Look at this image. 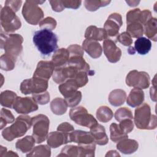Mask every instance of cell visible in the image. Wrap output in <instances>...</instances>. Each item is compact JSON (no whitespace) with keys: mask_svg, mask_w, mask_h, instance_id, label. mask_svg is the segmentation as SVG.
Segmentation results:
<instances>
[{"mask_svg":"<svg viewBox=\"0 0 157 157\" xmlns=\"http://www.w3.org/2000/svg\"><path fill=\"white\" fill-rule=\"evenodd\" d=\"M32 98L39 104L44 105L50 101V94L48 91H44L40 93L33 94Z\"/></svg>","mask_w":157,"mask_h":157,"instance_id":"cell-44","label":"cell"},{"mask_svg":"<svg viewBox=\"0 0 157 157\" xmlns=\"http://www.w3.org/2000/svg\"><path fill=\"white\" fill-rule=\"evenodd\" d=\"M128 52L130 55H134L136 52V50L133 47H129L128 49Z\"/></svg>","mask_w":157,"mask_h":157,"instance_id":"cell-55","label":"cell"},{"mask_svg":"<svg viewBox=\"0 0 157 157\" xmlns=\"http://www.w3.org/2000/svg\"><path fill=\"white\" fill-rule=\"evenodd\" d=\"M151 18H152L151 12L147 9H145L141 11L140 13V18L139 22L142 25H144L147 21H148Z\"/></svg>","mask_w":157,"mask_h":157,"instance_id":"cell-52","label":"cell"},{"mask_svg":"<svg viewBox=\"0 0 157 157\" xmlns=\"http://www.w3.org/2000/svg\"><path fill=\"white\" fill-rule=\"evenodd\" d=\"M67 50L69 52L70 56H83L84 55V50L82 47L77 44L71 45L67 47Z\"/></svg>","mask_w":157,"mask_h":157,"instance_id":"cell-46","label":"cell"},{"mask_svg":"<svg viewBox=\"0 0 157 157\" xmlns=\"http://www.w3.org/2000/svg\"><path fill=\"white\" fill-rule=\"evenodd\" d=\"M120 131L124 134L131 132L134 129V122L131 119H124L120 121L118 124Z\"/></svg>","mask_w":157,"mask_h":157,"instance_id":"cell-42","label":"cell"},{"mask_svg":"<svg viewBox=\"0 0 157 157\" xmlns=\"http://www.w3.org/2000/svg\"><path fill=\"white\" fill-rule=\"evenodd\" d=\"M58 156H80L81 151L78 146L76 145H66L61 151Z\"/></svg>","mask_w":157,"mask_h":157,"instance_id":"cell-36","label":"cell"},{"mask_svg":"<svg viewBox=\"0 0 157 157\" xmlns=\"http://www.w3.org/2000/svg\"><path fill=\"white\" fill-rule=\"evenodd\" d=\"M150 76L144 71L137 70L131 71L126 77V83L128 86L140 89H146L150 85Z\"/></svg>","mask_w":157,"mask_h":157,"instance_id":"cell-10","label":"cell"},{"mask_svg":"<svg viewBox=\"0 0 157 157\" xmlns=\"http://www.w3.org/2000/svg\"><path fill=\"white\" fill-rule=\"evenodd\" d=\"M103 51L108 61L112 63L118 62L121 56V51L115 44V41L107 38L103 42Z\"/></svg>","mask_w":157,"mask_h":157,"instance_id":"cell-13","label":"cell"},{"mask_svg":"<svg viewBox=\"0 0 157 157\" xmlns=\"http://www.w3.org/2000/svg\"><path fill=\"white\" fill-rule=\"evenodd\" d=\"M15 121V118L12 112L5 108H2L1 110V118L0 123L1 126L0 129H2L4 128L7 124L13 123Z\"/></svg>","mask_w":157,"mask_h":157,"instance_id":"cell-37","label":"cell"},{"mask_svg":"<svg viewBox=\"0 0 157 157\" xmlns=\"http://www.w3.org/2000/svg\"><path fill=\"white\" fill-rule=\"evenodd\" d=\"M55 69V67L51 61H40L37 63L33 77L48 80L52 76Z\"/></svg>","mask_w":157,"mask_h":157,"instance_id":"cell-14","label":"cell"},{"mask_svg":"<svg viewBox=\"0 0 157 157\" xmlns=\"http://www.w3.org/2000/svg\"><path fill=\"white\" fill-rule=\"evenodd\" d=\"M144 33L150 39L156 42L157 39V20L156 18H151L144 25Z\"/></svg>","mask_w":157,"mask_h":157,"instance_id":"cell-27","label":"cell"},{"mask_svg":"<svg viewBox=\"0 0 157 157\" xmlns=\"http://www.w3.org/2000/svg\"><path fill=\"white\" fill-rule=\"evenodd\" d=\"M115 118L117 121H120L124 119L133 120V115L131 110L127 107H121L118 109L115 113Z\"/></svg>","mask_w":157,"mask_h":157,"instance_id":"cell-39","label":"cell"},{"mask_svg":"<svg viewBox=\"0 0 157 157\" xmlns=\"http://www.w3.org/2000/svg\"><path fill=\"white\" fill-rule=\"evenodd\" d=\"M38 51L44 56H50L58 48V37L52 31L44 29L36 31L33 38Z\"/></svg>","mask_w":157,"mask_h":157,"instance_id":"cell-1","label":"cell"},{"mask_svg":"<svg viewBox=\"0 0 157 157\" xmlns=\"http://www.w3.org/2000/svg\"><path fill=\"white\" fill-rule=\"evenodd\" d=\"M113 113L112 110L107 106L104 105L99 107L96 111V118L102 123H107L112 120Z\"/></svg>","mask_w":157,"mask_h":157,"instance_id":"cell-32","label":"cell"},{"mask_svg":"<svg viewBox=\"0 0 157 157\" xmlns=\"http://www.w3.org/2000/svg\"><path fill=\"white\" fill-rule=\"evenodd\" d=\"M126 32L134 38H139L144 34V25L139 22H134L127 25Z\"/></svg>","mask_w":157,"mask_h":157,"instance_id":"cell-33","label":"cell"},{"mask_svg":"<svg viewBox=\"0 0 157 157\" xmlns=\"http://www.w3.org/2000/svg\"><path fill=\"white\" fill-rule=\"evenodd\" d=\"M141 10L140 9H134L129 10L126 13V23L129 24L134 22H139ZM140 23V22H139Z\"/></svg>","mask_w":157,"mask_h":157,"instance_id":"cell-43","label":"cell"},{"mask_svg":"<svg viewBox=\"0 0 157 157\" xmlns=\"http://www.w3.org/2000/svg\"><path fill=\"white\" fill-rule=\"evenodd\" d=\"M38 108L37 103L30 97L17 96L13 105V109L18 113L21 114H28L36 111Z\"/></svg>","mask_w":157,"mask_h":157,"instance_id":"cell-11","label":"cell"},{"mask_svg":"<svg viewBox=\"0 0 157 157\" xmlns=\"http://www.w3.org/2000/svg\"><path fill=\"white\" fill-rule=\"evenodd\" d=\"M48 86V80L33 77L24 80L20 84V91L24 94H36L46 91Z\"/></svg>","mask_w":157,"mask_h":157,"instance_id":"cell-9","label":"cell"},{"mask_svg":"<svg viewBox=\"0 0 157 157\" xmlns=\"http://www.w3.org/2000/svg\"><path fill=\"white\" fill-rule=\"evenodd\" d=\"M90 129V132L96 144L99 145H104L109 142V138L103 126L96 123Z\"/></svg>","mask_w":157,"mask_h":157,"instance_id":"cell-18","label":"cell"},{"mask_svg":"<svg viewBox=\"0 0 157 157\" xmlns=\"http://www.w3.org/2000/svg\"><path fill=\"white\" fill-rule=\"evenodd\" d=\"M1 26L4 33L10 34L20 29L21 23L15 12L9 6H5L1 9Z\"/></svg>","mask_w":157,"mask_h":157,"instance_id":"cell-5","label":"cell"},{"mask_svg":"<svg viewBox=\"0 0 157 157\" xmlns=\"http://www.w3.org/2000/svg\"><path fill=\"white\" fill-rule=\"evenodd\" d=\"M69 117L76 124L89 128L98 123L96 118L88 113L87 110L83 106L72 108L69 111Z\"/></svg>","mask_w":157,"mask_h":157,"instance_id":"cell-8","label":"cell"},{"mask_svg":"<svg viewBox=\"0 0 157 157\" xmlns=\"http://www.w3.org/2000/svg\"><path fill=\"white\" fill-rule=\"evenodd\" d=\"M67 107L65 100L61 98H55L50 103L52 112L57 115H61L65 113L67 111Z\"/></svg>","mask_w":157,"mask_h":157,"instance_id":"cell-29","label":"cell"},{"mask_svg":"<svg viewBox=\"0 0 157 157\" xmlns=\"http://www.w3.org/2000/svg\"><path fill=\"white\" fill-rule=\"evenodd\" d=\"M22 1H5V6H9L15 12H17L20 8L21 5Z\"/></svg>","mask_w":157,"mask_h":157,"instance_id":"cell-50","label":"cell"},{"mask_svg":"<svg viewBox=\"0 0 157 157\" xmlns=\"http://www.w3.org/2000/svg\"><path fill=\"white\" fill-rule=\"evenodd\" d=\"M144 92L142 89L134 88L129 93L126 102L128 105L132 107H138L141 105L144 101Z\"/></svg>","mask_w":157,"mask_h":157,"instance_id":"cell-21","label":"cell"},{"mask_svg":"<svg viewBox=\"0 0 157 157\" xmlns=\"http://www.w3.org/2000/svg\"><path fill=\"white\" fill-rule=\"evenodd\" d=\"M47 142L50 147L55 148L70 142L69 136L59 131L51 132L47 136Z\"/></svg>","mask_w":157,"mask_h":157,"instance_id":"cell-16","label":"cell"},{"mask_svg":"<svg viewBox=\"0 0 157 157\" xmlns=\"http://www.w3.org/2000/svg\"><path fill=\"white\" fill-rule=\"evenodd\" d=\"M36 140L33 136H26L17 141L15 147L18 150H20L23 153H28L33 149Z\"/></svg>","mask_w":157,"mask_h":157,"instance_id":"cell-25","label":"cell"},{"mask_svg":"<svg viewBox=\"0 0 157 157\" xmlns=\"http://www.w3.org/2000/svg\"><path fill=\"white\" fill-rule=\"evenodd\" d=\"M57 131H61L67 135L70 136L71 133L74 131V126L67 122H64L59 124L57 127Z\"/></svg>","mask_w":157,"mask_h":157,"instance_id":"cell-48","label":"cell"},{"mask_svg":"<svg viewBox=\"0 0 157 157\" xmlns=\"http://www.w3.org/2000/svg\"><path fill=\"white\" fill-rule=\"evenodd\" d=\"M78 88L80 87L78 83L74 78L67 80L64 82L61 83L58 86L60 93L64 97V98L75 93Z\"/></svg>","mask_w":157,"mask_h":157,"instance_id":"cell-23","label":"cell"},{"mask_svg":"<svg viewBox=\"0 0 157 157\" xmlns=\"http://www.w3.org/2000/svg\"><path fill=\"white\" fill-rule=\"evenodd\" d=\"M120 156V154L118 153H117V151L115 150H110L109 151L107 154L105 155V156Z\"/></svg>","mask_w":157,"mask_h":157,"instance_id":"cell-53","label":"cell"},{"mask_svg":"<svg viewBox=\"0 0 157 157\" xmlns=\"http://www.w3.org/2000/svg\"><path fill=\"white\" fill-rule=\"evenodd\" d=\"M32 126V118L28 115H21L16 118L10 126L4 129L2 136L7 141H12L17 137L24 136Z\"/></svg>","mask_w":157,"mask_h":157,"instance_id":"cell-2","label":"cell"},{"mask_svg":"<svg viewBox=\"0 0 157 157\" xmlns=\"http://www.w3.org/2000/svg\"><path fill=\"white\" fill-rule=\"evenodd\" d=\"M82 48L91 58L96 59L100 57L102 53V48L98 41L86 39L82 43Z\"/></svg>","mask_w":157,"mask_h":157,"instance_id":"cell-17","label":"cell"},{"mask_svg":"<svg viewBox=\"0 0 157 157\" xmlns=\"http://www.w3.org/2000/svg\"><path fill=\"white\" fill-rule=\"evenodd\" d=\"M126 99V92L121 89H116L110 92L109 96V102L113 106L118 107L123 104Z\"/></svg>","mask_w":157,"mask_h":157,"instance_id":"cell-26","label":"cell"},{"mask_svg":"<svg viewBox=\"0 0 157 157\" xmlns=\"http://www.w3.org/2000/svg\"><path fill=\"white\" fill-rule=\"evenodd\" d=\"M88 74H87V72L85 71H80L77 73L75 77L74 78L76 80L80 88L85 86L88 83Z\"/></svg>","mask_w":157,"mask_h":157,"instance_id":"cell-47","label":"cell"},{"mask_svg":"<svg viewBox=\"0 0 157 157\" xmlns=\"http://www.w3.org/2000/svg\"><path fill=\"white\" fill-rule=\"evenodd\" d=\"M110 137L112 141L117 143L124 139L128 138V136L120 131L118 124L113 123L110 126Z\"/></svg>","mask_w":157,"mask_h":157,"instance_id":"cell-34","label":"cell"},{"mask_svg":"<svg viewBox=\"0 0 157 157\" xmlns=\"http://www.w3.org/2000/svg\"><path fill=\"white\" fill-rule=\"evenodd\" d=\"M129 6L131 7H135L136 6H137V4L140 2V1H126Z\"/></svg>","mask_w":157,"mask_h":157,"instance_id":"cell-54","label":"cell"},{"mask_svg":"<svg viewBox=\"0 0 157 157\" xmlns=\"http://www.w3.org/2000/svg\"><path fill=\"white\" fill-rule=\"evenodd\" d=\"M82 96V95L81 91L77 90L75 93H74L71 96L64 98V100L68 107H75L81 101Z\"/></svg>","mask_w":157,"mask_h":157,"instance_id":"cell-40","label":"cell"},{"mask_svg":"<svg viewBox=\"0 0 157 157\" xmlns=\"http://www.w3.org/2000/svg\"><path fill=\"white\" fill-rule=\"evenodd\" d=\"M64 8L77 9H78L82 3V1H71V0H64L62 1Z\"/></svg>","mask_w":157,"mask_h":157,"instance_id":"cell-49","label":"cell"},{"mask_svg":"<svg viewBox=\"0 0 157 157\" xmlns=\"http://www.w3.org/2000/svg\"><path fill=\"white\" fill-rule=\"evenodd\" d=\"M45 1H26L23 6L22 15L25 20L29 24L36 25L44 17V12L38 6Z\"/></svg>","mask_w":157,"mask_h":157,"instance_id":"cell-6","label":"cell"},{"mask_svg":"<svg viewBox=\"0 0 157 157\" xmlns=\"http://www.w3.org/2000/svg\"><path fill=\"white\" fill-rule=\"evenodd\" d=\"M122 25V18L120 13H113L110 14L104 25V29L107 34V38L117 37Z\"/></svg>","mask_w":157,"mask_h":157,"instance_id":"cell-12","label":"cell"},{"mask_svg":"<svg viewBox=\"0 0 157 157\" xmlns=\"http://www.w3.org/2000/svg\"><path fill=\"white\" fill-rule=\"evenodd\" d=\"M115 39L116 41L119 42L124 46H130L132 44V37L127 32H123L118 34Z\"/></svg>","mask_w":157,"mask_h":157,"instance_id":"cell-45","label":"cell"},{"mask_svg":"<svg viewBox=\"0 0 157 157\" xmlns=\"http://www.w3.org/2000/svg\"><path fill=\"white\" fill-rule=\"evenodd\" d=\"M139 147L138 142L134 139H124L117 144V148L122 153L129 155L137 151Z\"/></svg>","mask_w":157,"mask_h":157,"instance_id":"cell-20","label":"cell"},{"mask_svg":"<svg viewBox=\"0 0 157 157\" xmlns=\"http://www.w3.org/2000/svg\"><path fill=\"white\" fill-rule=\"evenodd\" d=\"M69 139L70 142H73L77 143L78 145H90L95 143L94 139L90 132L82 130H75L72 132L69 136Z\"/></svg>","mask_w":157,"mask_h":157,"instance_id":"cell-15","label":"cell"},{"mask_svg":"<svg viewBox=\"0 0 157 157\" xmlns=\"http://www.w3.org/2000/svg\"><path fill=\"white\" fill-rule=\"evenodd\" d=\"M67 64L71 65L77 67L80 71H85L87 72L88 75H94V72L90 70V67L89 64L85 61L83 56H70Z\"/></svg>","mask_w":157,"mask_h":157,"instance_id":"cell-24","label":"cell"},{"mask_svg":"<svg viewBox=\"0 0 157 157\" xmlns=\"http://www.w3.org/2000/svg\"><path fill=\"white\" fill-rule=\"evenodd\" d=\"M151 48V42L150 39L140 37L137 38L134 43V48L136 51L140 55L147 54Z\"/></svg>","mask_w":157,"mask_h":157,"instance_id":"cell-28","label":"cell"},{"mask_svg":"<svg viewBox=\"0 0 157 157\" xmlns=\"http://www.w3.org/2000/svg\"><path fill=\"white\" fill-rule=\"evenodd\" d=\"M17 97V94L12 91H4L1 92L0 96L1 105L3 107L10 109L13 108V105Z\"/></svg>","mask_w":157,"mask_h":157,"instance_id":"cell-30","label":"cell"},{"mask_svg":"<svg viewBox=\"0 0 157 157\" xmlns=\"http://www.w3.org/2000/svg\"><path fill=\"white\" fill-rule=\"evenodd\" d=\"M17 58L7 53L1 56L0 64L1 69L3 71H9L14 69Z\"/></svg>","mask_w":157,"mask_h":157,"instance_id":"cell-31","label":"cell"},{"mask_svg":"<svg viewBox=\"0 0 157 157\" xmlns=\"http://www.w3.org/2000/svg\"><path fill=\"white\" fill-rule=\"evenodd\" d=\"M70 54L67 48H61L57 49L53 53L52 62L55 69L66 66L69 59Z\"/></svg>","mask_w":157,"mask_h":157,"instance_id":"cell-19","label":"cell"},{"mask_svg":"<svg viewBox=\"0 0 157 157\" xmlns=\"http://www.w3.org/2000/svg\"><path fill=\"white\" fill-rule=\"evenodd\" d=\"M56 25L57 23L55 19L51 17H46L45 18L42 20L39 23V26L41 28V29H46L50 31L55 29Z\"/></svg>","mask_w":157,"mask_h":157,"instance_id":"cell-41","label":"cell"},{"mask_svg":"<svg viewBox=\"0 0 157 157\" xmlns=\"http://www.w3.org/2000/svg\"><path fill=\"white\" fill-rule=\"evenodd\" d=\"M23 37L18 34L3 33L1 31V48L5 53L9 54L16 58L21 53Z\"/></svg>","mask_w":157,"mask_h":157,"instance_id":"cell-4","label":"cell"},{"mask_svg":"<svg viewBox=\"0 0 157 157\" xmlns=\"http://www.w3.org/2000/svg\"><path fill=\"white\" fill-rule=\"evenodd\" d=\"M133 118L136 127L139 129L151 130L156 128V117L151 113L150 107L147 103H144L136 109Z\"/></svg>","mask_w":157,"mask_h":157,"instance_id":"cell-3","label":"cell"},{"mask_svg":"<svg viewBox=\"0 0 157 157\" xmlns=\"http://www.w3.org/2000/svg\"><path fill=\"white\" fill-rule=\"evenodd\" d=\"M18 156V155L13 153V151H9L4 155V156Z\"/></svg>","mask_w":157,"mask_h":157,"instance_id":"cell-56","label":"cell"},{"mask_svg":"<svg viewBox=\"0 0 157 157\" xmlns=\"http://www.w3.org/2000/svg\"><path fill=\"white\" fill-rule=\"evenodd\" d=\"M50 120L43 114L37 115L32 118V126H33V136L36 143L40 144L45 141L48 135Z\"/></svg>","mask_w":157,"mask_h":157,"instance_id":"cell-7","label":"cell"},{"mask_svg":"<svg viewBox=\"0 0 157 157\" xmlns=\"http://www.w3.org/2000/svg\"><path fill=\"white\" fill-rule=\"evenodd\" d=\"M53 11L56 12H62L64 9L62 1H49Z\"/></svg>","mask_w":157,"mask_h":157,"instance_id":"cell-51","label":"cell"},{"mask_svg":"<svg viewBox=\"0 0 157 157\" xmlns=\"http://www.w3.org/2000/svg\"><path fill=\"white\" fill-rule=\"evenodd\" d=\"M111 2L110 1H84L85 8L90 12L97 10L101 7H105Z\"/></svg>","mask_w":157,"mask_h":157,"instance_id":"cell-38","label":"cell"},{"mask_svg":"<svg viewBox=\"0 0 157 157\" xmlns=\"http://www.w3.org/2000/svg\"><path fill=\"white\" fill-rule=\"evenodd\" d=\"M51 156V149L49 146L46 145H40L34 147L26 156H44L49 157Z\"/></svg>","mask_w":157,"mask_h":157,"instance_id":"cell-35","label":"cell"},{"mask_svg":"<svg viewBox=\"0 0 157 157\" xmlns=\"http://www.w3.org/2000/svg\"><path fill=\"white\" fill-rule=\"evenodd\" d=\"M85 37L96 41H102L107 38V34L103 28H99L96 26H88L85 33Z\"/></svg>","mask_w":157,"mask_h":157,"instance_id":"cell-22","label":"cell"}]
</instances>
